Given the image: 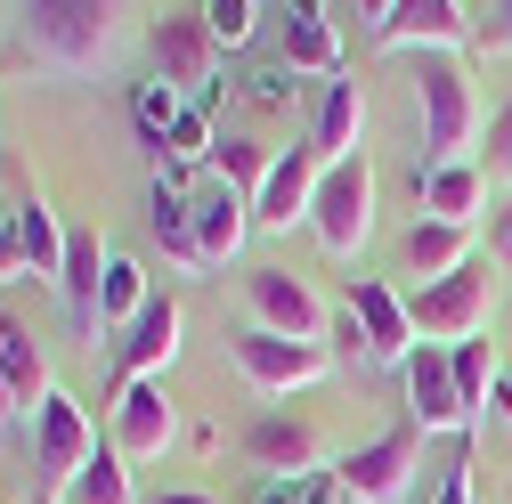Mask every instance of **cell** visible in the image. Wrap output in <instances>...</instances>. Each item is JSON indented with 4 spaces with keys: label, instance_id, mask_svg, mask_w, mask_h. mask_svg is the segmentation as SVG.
I'll list each match as a JSON object with an SVG mask.
<instances>
[{
    "label": "cell",
    "instance_id": "22",
    "mask_svg": "<svg viewBox=\"0 0 512 504\" xmlns=\"http://www.w3.org/2000/svg\"><path fill=\"white\" fill-rule=\"evenodd\" d=\"M423 220H447V228H472V212L488 204V171H480V155L472 163H447V171H423Z\"/></svg>",
    "mask_w": 512,
    "mask_h": 504
},
{
    "label": "cell",
    "instance_id": "31",
    "mask_svg": "<svg viewBox=\"0 0 512 504\" xmlns=\"http://www.w3.org/2000/svg\"><path fill=\"white\" fill-rule=\"evenodd\" d=\"M204 25H212L220 49H236V41H252V25H261V0H212Z\"/></svg>",
    "mask_w": 512,
    "mask_h": 504
},
{
    "label": "cell",
    "instance_id": "27",
    "mask_svg": "<svg viewBox=\"0 0 512 504\" xmlns=\"http://www.w3.org/2000/svg\"><path fill=\"white\" fill-rule=\"evenodd\" d=\"M147 301H155V293H147V269L131 261V252H114V261H106V326H122V334H131Z\"/></svg>",
    "mask_w": 512,
    "mask_h": 504
},
{
    "label": "cell",
    "instance_id": "24",
    "mask_svg": "<svg viewBox=\"0 0 512 504\" xmlns=\"http://www.w3.org/2000/svg\"><path fill=\"white\" fill-rule=\"evenodd\" d=\"M285 57L301 74H342V33H334V9H285Z\"/></svg>",
    "mask_w": 512,
    "mask_h": 504
},
{
    "label": "cell",
    "instance_id": "2",
    "mask_svg": "<svg viewBox=\"0 0 512 504\" xmlns=\"http://www.w3.org/2000/svg\"><path fill=\"white\" fill-rule=\"evenodd\" d=\"M415 114H423V171L472 163L480 147V98L456 57H415Z\"/></svg>",
    "mask_w": 512,
    "mask_h": 504
},
{
    "label": "cell",
    "instance_id": "8",
    "mask_svg": "<svg viewBox=\"0 0 512 504\" xmlns=\"http://www.w3.org/2000/svg\"><path fill=\"white\" fill-rule=\"evenodd\" d=\"M147 41H155V82H171L179 98H212V82H220V41H212L204 9H163Z\"/></svg>",
    "mask_w": 512,
    "mask_h": 504
},
{
    "label": "cell",
    "instance_id": "30",
    "mask_svg": "<svg viewBox=\"0 0 512 504\" xmlns=\"http://www.w3.org/2000/svg\"><path fill=\"white\" fill-rule=\"evenodd\" d=\"M480 171H488L496 187H512V98L488 114V131H480Z\"/></svg>",
    "mask_w": 512,
    "mask_h": 504
},
{
    "label": "cell",
    "instance_id": "7",
    "mask_svg": "<svg viewBox=\"0 0 512 504\" xmlns=\"http://www.w3.org/2000/svg\"><path fill=\"white\" fill-rule=\"evenodd\" d=\"M90 456H98V431H90V415L57 391L41 415H33V480H41V496L57 504L82 472H90Z\"/></svg>",
    "mask_w": 512,
    "mask_h": 504
},
{
    "label": "cell",
    "instance_id": "40",
    "mask_svg": "<svg viewBox=\"0 0 512 504\" xmlns=\"http://www.w3.org/2000/svg\"><path fill=\"white\" fill-rule=\"evenodd\" d=\"M9 415H17V399H9V383H0V423H9Z\"/></svg>",
    "mask_w": 512,
    "mask_h": 504
},
{
    "label": "cell",
    "instance_id": "15",
    "mask_svg": "<svg viewBox=\"0 0 512 504\" xmlns=\"http://www.w3.org/2000/svg\"><path fill=\"white\" fill-rule=\"evenodd\" d=\"M187 212H196V244H204V269L212 261H236L244 236H252V204L236 196V187H220L212 171L187 179Z\"/></svg>",
    "mask_w": 512,
    "mask_h": 504
},
{
    "label": "cell",
    "instance_id": "35",
    "mask_svg": "<svg viewBox=\"0 0 512 504\" xmlns=\"http://www.w3.org/2000/svg\"><path fill=\"white\" fill-rule=\"evenodd\" d=\"M439 504H472V448L439 472Z\"/></svg>",
    "mask_w": 512,
    "mask_h": 504
},
{
    "label": "cell",
    "instance_id": "28",
    "mask_svg": "<svg viewBox=\"0 0 512 504\" xmlns=\"http://www.w3.org/2000/svg\"><path fill=\"white\" fill-rule=\"evenodd\" d=\"M57 504H139V488H131V472H122V456H114V448H98V456H90V472H82L66 496H57Z\"/></svg>",
    "mask_w": 512,
    "mask_h": 504
},
{
    "label": "cell",
    "instance_id": "6",
    "mask_svg": "<svg viewBox=\"0 0 512 504\" xmlns=\"http://www.w3.org/2000/svg\"><path fill=\"white\" fill-rule=\"evenodd\" d=\"M407 309H415V334H423L431 350H464V342H488V309H496L488 261H472L464 277H447V285H423Z\"/></svg>",
    "mask_w": 512,
    "mask_h": 504
},
{
    "label": "cell",
    "instance_id": "12",
    "mask_svg": "<svg viewBox=\"0 0 512 504\" xmlns=\"http://www.w3.org/2000/svg\"><path fill=\"white\" fill-rule=\"evenodd\" d=\"M374 49L456 57V49H472V9H464V0H399V9H391V25L374 33Z\"/></svg>",
    "mask_w": 512,
    "mask_h": 504
},
{
    "label": "cell",
    "instance_id": "29",
    "mask_svg": "<svg viewBox=\"0 0 512 504\" xmlns=\"http://www.w3.org/2000/svg\"><path fill=\"white\" fill-rule=\"evenodd\" d=\"M131 114H139V131H147V147L163 155V147H171V131H179V114H187V106H179V90H171V82H139V98H131Z\"/></svg>",
    "mask_w": 512,
    "mask_h": 504
},
{
    "label": "cell",
    "instance_id": "10",
    "mask_svg": "<svg viewBox=\"0 0 512 504\" xmlns=\"http://www.w3.org/2000/svg\"><path fill=\"white\" fill-rule=\"evenodd\" d=\"M171 439H179L171 391L163 383H122V399H114V456L122 464H155V456H171Z\"/></svg>",
    "mask_w": 512,
    "mask_h": 504
},
{
    "label": "cell",
    "instance_id": "39",
    "mask_svg": "<svg viewBox=\"0 0 512 504\" xmlns=\"http://www.w3.org/2000/svg\"><path fill=\"white\" fill-rule=\"evenodd\" d=\"M155 504H212L204 488H171V496H155Z\"/></svg>",
    "mask_w": 512,
    "mask_h": 504
},
{
    "label": "cell",
    "instance_id": "5",
    "mask_svg": "<svg viewBox=\"0 0 512 504\" xmlns=\"http://www.w3.org/2000/svg\"><path fill=\"white\" fill-rule=\"evenodd\" d=\"M228 358H236V374H244L261 399L309 391V383H326V374H334V350L285 342V334H269V326H236V334H228Z\"/></svg>",
    "mask_w": 512,
    "mask_h": 504
},
{
    "label": "cell",
    "instance_id": "32",
    "mask_svg": "<svg viewBox=\"0 0 512 504\" xmlns=\"http://www.w3.org/2000/svg\"><path fill=\"white\" fill-rule=\"evenodd\" d=\"M472 49L512 57V0H488V9H472Z\"/></svg>",
    "mask_w": 512,
    "mask_h": 504
},
{
    "label": "cell",
    "instance_id": "33",
    "mask_svg": "<svg viewBox=\"0 0 512 504\" xmlns=\"http://www.w3.org/2000/svg\"><path fill=\"white\" fill-rule=\"evenodd\" d=\"M326 334H334V350H342V358H374V342H366V326H358V309H350V301L334 309V326H326Z\"/></svg>",
    "mask_w": 512,
    "mask_h": 504
},
{
    "label": "cell",
    "instance_id": "20",
    "mask_svg": "<svg viewBox=\"0 0 512 504\" xmlns=\"http://www.w3.org/2000/svg\"><path fill=\"white\" fill-rule=\"evenodd\" d=\"M244 456L261 464V472H277V480H309L317 472V431L301 415H261V423L244 431Z\"/></svg>",
    "mask_w": 512,
    "mask_h": 504
},
{
    "label": "cell",
    "instance_id": "11",
    "mask_svg": "<svg viewBox=\"0 0 512 504\" xmlns=\"http://www.w3.org/2000/svg\"><path fill=\"white\" fill-rule=\"evenodd\" d=\"M317 179H326V163H317V147H277V171L269 187L252 196V228L261 236H285L317 212Z\"/></svg>",
    "mask_w": 512,
    "mask_h": 504
},
{
    "label": "cell",
    "instance_id": "23",
    "mask_svg": "<svg viewBox=\"0 0 512 504\" xmlns=\"http://www.w3.org/2000/svg\"><path fill=\"white\" fill-rule=\"evenodd\" d=\"M147 228H155V244L171 252L179 269H204L196 212H187V179H179V171H171V179H155V196H147Z\"/></svg>",
    "mask_w": 512,
    "mask_h": 504
},
{
    "label": "cell",
    "instance_id": "34",
    "mask_svg": "<svg viewBox=\"0 0 512 504\" xmlns=\"http://www.w3.org/2000/svg\"><path fill=\"white\" fill-rule=\"evenodd\" d=\"M488 269H504V277H512V204H504V212H488Z\"/></svg>",
    "mask_w": 512,
    "mask_h": 504
},
{
    "label": "cell",
    "instance_id": "13",
    "mask_svg": "<svg viewBox=\"0 0 512 504\" xmlns=\"http://www.w3.org/2000/svg\"><path fill=\"white\" fill-rule=\"evenodd\" d=\"M350 309H358V326H366V342H374V366H407L415 358V309H407V293L391 285V277H350Z\"/></svg>",
    "mask_w": 512,
    "mask_h": 504
},
{
    "label": "cell",
    "instance_id": "38",
    "mask_svg": "<svg viewBox=\"0 0 512 504\" xmlns=\"http://www.w3.org/2000/svg\"><path fill=\"white\" fill-rule=\"evenodd\" d=\"M25 269V244H17V220H0V277Z\"/></svg>",
    "mask_w": 512,
    "mask_h": 504
},
{
    "label": "cell",
    "instance_id": "9",
    "mask_svg": "<svg viewBox=\"0 0 512 504\" xmlns=\"http://www.w3.org/2000/svg\"><path fill=\"white\" fill-rule=\"evenodd\" d=\"M244 309H252V326L326 350V326H334V318H326V301L309 293V277H293V269H252V277H244Z\"/></svg>",
    "mask_w": 512,
    "mask_h": 504
},
{
    "label": "cell",
    "instance_id": "25",
    "mask_svg": "<svg viewBox=\"0 0 512 504\" xmlns=\"http://www.w3.org/2000/svg\"><path fill=\"white\" fill-rule=\"evenodd\" d=\"M9 220H17V244H25V269L57 285V277H66V244H74V228H57V212H49L41 196H25Z\"/></svg>",
    "mask_w": 512,
    "mask_h": 504
},
{
    "label": "cell",
    "instance_id": "21",
    "mask_svg": "<svg viewBox=\"0 0 512 504\" xmlns=\"http://www.w3.org/2000/svg\"><path fill=\"white\" fill-rule=\"evenodd\" d=\"M407 277H423V285H447V277H464L480 252H472V228H447V220H423L415 212V228H407Z\"/></svg>",
    "mask_w": 512,
    "mask_h": 504
},
{
    "label": "cell",
    "instance_id": "26",
    "mask_svg": "<svg viewBox=\"0 0 512 504\" xmlns=\"http://www.w3.org/2000/svg\"><path fill=\"white\" fill-rule=\"evenodd\" d=\"M269 171H277V147H269V139H244V131H228V139L212 147V179H220V187H236L244 204L269 187Z\"/></svg>",
    "mask_w": 512,
    "mask_h": 504
},
{
    "label": "cell",
    "instance_id": "1",
    "mask_svg": "<svg viewBox=\"0 0 512 504\" xmlns=\"http://www.w3.org/2000/svg\"><path fill=\"white\" fill-rule=\"evenodd\" d=\"M122 41H131V9L122 0H33L17 17V49L57 82H82V74L114 66Z\"/></svg>",
    "mask_w": 512,
    "mask_h": 504
},
{
    "label": "cell",
    "instance_id": "17",
    "mask_svg": "<svg viewBox=\"0 0 512 504\" xmlns=\"http://www.w3.org/2000/svg\"><path fill=\"white\" fill-rule=\"evenodd\" d=\"M106 261H114V252L98 244V228H74L57 293H66V309H74V326H82V334H98V326H106Z\"/></svg>",
    "mask_w": 512,
    "mask_h": 504
},
{
    "label": "cell",
    "instance_id": "41",
    "mask_svg": "<svg viewBox=\"0 0 512 504\" xmlns=\"http://www.w3.org/2000/svg\"><path fill=\"white\" fill-rule=\"evenodd\" d=\"M504 391H512V358H504Z\"/></svg>",
    "mask_w": 512,
    "mask_h": 504
},
{
    "label": "cell",
    "instance_id": "3",
    "mask_svg": "<svg viewBox=\"0 0 512 504\" xmlns=\"http://www.w3.org/2000/svg\"><path fill=\"white\" fill-rule=\"evenodd\" d=\"M374 204H382V179H374V155L366 147L342 155V163H326V179H317V212H309L317 244H326L334 261H358L366 236H374Z\"/></svg>",
    "mask_w": 512,
    "mask_h": 504
},
{
    "label": "cell",
    "instance_id": "4",
    "mask_svg": "<svg viewBox=\"0 0 512 504\" xmlns=\"http://www.w3.org/2000/svg\"><path fill=\"white\" fill-rule=\"evenodd\" d=\"M423 423H391L382 439H366V448H350L342 456V472H334V488L350 496V504H399L407 488H415V472H423Z\"/></svg>",
    "mask_w": 512,
    "mask_h": 504
},
{
    "label": "cell",
    "instance_id": "19",
    "mask_svg": "<svg viewBox=\"0 0 512 504\" xmlns=\"http://www.w3.org/2000/svg\"><path fill=\"white\" fill-rule=\"evenodd\" d=\"M358 139H366V82L358 74H334L326 98H317L309 147H317V163H342V155H358Z\"/></svg>",
    "mask_w": 512,
    "mask_h": 504
},
{
    "label": "cell",
    "instance_id": "37",
    "mask_svg": "<svg viewBox=\"0 0 512 504\" xmlns=\"http://www.w3.org/2000/svg\"><path fill=\"white\" fill-rule=\"evenodd\" d=\"M244 98H252V106H285V74H252Z\"/></svg>",
    "mask_w": 512,
    "mask_h": 504
},
{
    "label": "cell",
    "instance_id": "14",
    "mask_svg": "<svg viewBox=\"0 0 512 504\" xmlns=\"http://www.w3.org/2000/svg\"><path fill=\"white\" fill-rule=\"evenodd\" d=\"M399 374H407V423H423V431H472V407L456 391V358H447V350L423 342Z\"/></svg>",
    "mask_w": 512,
    "mask_h": 504
},
{
    "label": "cell",
    "instance_id": "16",
    "mask_svg": "<svg viewBox=\"0 0 512 504\" xmlns=\"http://www.w3.org/2000/svg\"><path fill=\"white\" fill-rule=\"evenodd\" d=\"M179 334H187L179 301H171V293H155V301L139 309V326L122 334V383H163V366L179 358Z\"/></svg>",
    "mask_w": 512,
    "mask_h": 504
},
{
    "label": "cell",
    "instance_id": "36",
    "mask_svg": "<svg viewBox=\"0 0 512 504\" xmlns=\"http://www.w3.org/2000/svg\"><path fill=\"white\" fill-rule=\"evenodd\" d=\"M317 496H326V488H317V472H309V480H277V488H269V504H317Z\"/></svg>",
    "mask_w": 512,
    "mask_h": 504
},
{
    "label": "cell",
    "instance_id": "18",
    "mask_svg": "<svg viewBox=\"0 0 512 504\" xmlns=\"http://www.w3.org/2000/svg\"><path fill=\"white\" fill-rule=\"evenodd\" d=\"M0 383H9V399L33 407V415L57 399V383H49V350L33 342L25 318H9V309H0Z\"/></svg>",
    "mask_w": 512,
    "mask_h": 504
}]
</instances>
